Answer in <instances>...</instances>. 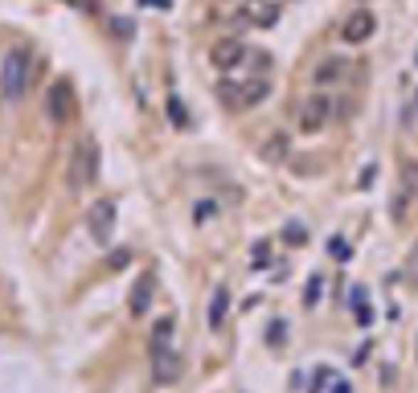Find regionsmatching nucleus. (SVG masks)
Returning a JSON list of instances; mask_svg holds the SVG:
<instances>
[{"instance_id": "nucleus-20", "label": "nucleus", "mask_w": 418, "mask_h": 393, "mask_svg": "<svg viewBox=\"0 0 418 393\" xmlns=\"http://www.w3.org/2000/svg\"><path fill=\"white\" fill-rule=\"evenodd\" d=\"M127 262H132V250H127V246H115V250L107 254V266H111V271H123Z\"/></svg>"}, {"instance_id": "nucleus-9", "label": "nucleus", "mask_w": 418, "mask_h": 393, "mask_svg": "<svg viewBox=\"0 0 418 393\" xmlns=\"http://www.w3.org/2000/svg\"><path fill=\"white\" fill-rule=\"evenodd\" d=\"M152 377L160 385H177L181 381V357L172 352V344H156L152 348Z\"/></svg>"}, {"instance_id": "nucleus-24", "label": "nucleus", "mask_w": 418, "mask_h": 393, "mask_svg": "<svg viewBox=\"0 0 418 393\" xmlns=\"http://www.w3.org/2000/svg\"><path fill=\"white\" fill-rule=\"evenodd\" d=\"M111 29H115L119 37H123V41H127V37L135 33V25H132V21H123V16H115V21H111Z\"/></svg>"}, {"instance_id": "nucleus-2", "label": "nucleus", "mask_w": 418, "mask_h": 393, "mask_svg": "<svg viewBox=\"0 0 418 393\" xmlns=\"http://www.w3.org/2000/svg\"><path fill=\"white\" fill-rule=\"evenodd\" d=\"M99 180V140L95 135H83L74 152H70V189L83 193Z\"/></svg>"}, {"instance_id": "nucleus-8", "label": "nucleus", "mask_w": 418, "mask_h": 393, "mask_svg": "<svg viewBox=\"0 0 418 393\" xmlns=\"http://www.w3.org/2000/svg\"><path fill=\"white\" fill-rule=\"evenodd\" d=\"M373 33H377V16L361 4V9H357L345 25H340V41H349V46H365Z\"/></svg>"}, {"instance_id": "nucleus-14", "label": "nucleus", "mask_w": 418, "mask_h": 393, "mask_svg": "<svg viewBox=\"0 0 418 393\" xmlns=\"http://www.w3.org/2000/svg\"><path fill=\"white\" fill-rule=\"evenodd\" d=\"M226 315H230V291H226V287H214V295H209V328L221 332V328H226Z\"/></svg>"}, {"instance_id": "nucleus-17", "label": "nucleus", "mask_w": 418, "mask_h": 393, "mask_svg": "<svg viewBox=\"0 0 418 393\" xmlns=\"http://www.w3.org/2000/svg\"><path fill=\"white\" fill-rule=\"evenodd\" d=\"M172 328H177V320H172V315L156 320V328H152V348H156V344H172Z\"/></svg>"}, {"instance_id": "nucleus-16", "label": "nucleus", "mask_w": 418, "mask_h": 393, "mask_svg": "<svg viewBox=\"0 0 418 393\" xmlns=\"http://www.w3.org/2000/svg\"><path fill=\"white\" fill-rule=\"evenodd\" d=\"M320 291H324V275H308V287H303V308H316L320 303Z\"/></svg>"}, {"instance_id": "nucleus-5", "label": "nucleus", "mask_w": 418, "mask_h": 393, "mask_svg": "<svg viewBox=\"0 0 418 393\" xmlns=\"http://www.w3.org/2000/svg\"><path fill=\"white\" fill-rule=\"evenodd\" d=\"M418 205V160H402L398 168V189H394V201H390V217L394 221H406L410 209Z\"/></svg>"}, {"instance_id": "nucleus-22", "label": "nucleus", "mask_w": 418, "mask_h": 393, "mask_svg": "<svg viewBox=\"0 0 418 393\" xmlns=\"http://www.w3.org/2000/svg\"><path fill=\"white\" fill-rule=\"evenodd\" d=\"M283 332H287L283 320H271V328H267V344H271V348H279V344H283Z\"/></svg>"}, {"instance_id": "nucleus-21", "label": "nucleus", "mask_w": 418, "mask_h": 393, "mask_svg": "<svg viewBox=\"0 0 418 393\" xmlns=\"http://www.w3.org/2000/svg\"><path fill=\"white\" fill-rule=\"evenodd\" d=\"M402 278H406L410 287H418V246L410 250V258H406V271H402Z\"/></svg>"}, {"instance_id": "nucleus-18", "label": "nucleus", "mask_w": 418, "mask_h": 393, "mask_svg": "<svg viewBox=\"0 0 418 393\" xmlns=\"http://www.w3.org/2000/svg\"><path fill=\"white\" fill-rule=\"evenodd\" d=\"M168 119H172V123H177V127H189V111H184V103L177 95H168Z\"/></svg>"}, {"instance_id": "nucleus-30", "label": "nucleus", "mask_w": 418, "mask_h": 393, "mask_svg": "<svg viewBox=\"0 0 418 393\" xmlns=\"http://www.w3.org/2000/svg\"><path fill=\"white\" fill-rule=\"evenodd\" d=\"M357 4H369V0H357Z\"/></svg>"}, {"instance_id": "nucleus-11", "label": "nucleus", "mask_w": 418, "mask_h": 393, "mask_svg": "<svg viewBox=\"0 0 418 393\" xmlns=\"http://www.w3.org/2000/svg\"><path fill=\"white\" fill-rule=\"evenodd\" d=\"M132 303V315H148V308H152V299H156V275L152 271H140V278H135V287H132V295H127Z\"/></svg>"}, {"instance_id": "nucleus-15", "label": "nucleus", "mask_w": 418, "mask_h": 393, "mask_svg": "<svg viewBox=\"0 0 418 393\" xmlns=\"http://www.w3.org/2000/svg\"><path fill=\"white\" fill-rule=\"evenodd\" d=\"M352 315H357V324L361 328L373 324V308H369V291L365 287H352Z\"/></svg>"}, {"instance_id": "nucleus-31", "label": "nucleus", "mask_w": 418, "mask_h": 393, "mask_svg": "<svg viewBox=\"0 0 418 393\" xmlns=\"http://www.w3.org/2000/svg\"><path fill=\"white\" fill-rule=\"evenodd\" d=\"M414 62H418V49H414Z\"/></svg>"}, {"instance_id": "nucleus-13", "label": "nucleus", "mask_w": 418, "mask_h": 393, "mask_svg": "<svg viewBox=\"0 0 418 393\" xmlns=\"http://www.w3.org/2000/svg\"><path fill=\"white\" fill-rule=\"evenodd\" d=\"M349 70H352V62H345V58H324L312 78H316V86H333V82L349 78Z\"/></svg>"}, {"instance_id": "nucleus-1", "label": "nucleus", "mask_w": 418, "mask_h": 393, "mask_svg": "<svg viewBox=\"0 0 418 393\" xmlns=\"http://www.w3.org/2000/svg\"><path fill=\"white\" fill-rule=\"evenodd\" d=\"M263 98H271V78L251 74V78H221L218 82V103L226 111H251Z\"/></svg>"}, {"instance_id": "nucleus-27", "label": "nucleus", "mask_w": 418, "mask_h": 393, "mask_svg": "<svg viewBox=\"0 0 418 393\" xmlns=\"http://www.w3.org/2000/svg\"><path fill=\"white\" fill-rule=\"evenodd\" d=\"M333 254H336V258H349V246H345L340 238H336V242H333Z\"/></svg>"}, {"instance_id": "nucleus-4", "label": "nucleus", "mask_w": 418, "mask_h": 393, "mask_svg": "<svg viewBox=\"0 0 418 393\" xmlns=\"http://www.w3.org/2000/svg\"><path fill=\"white\" fill-rule=\"evenodd\" d=\"M29 90V49H9L0 66V95L9 103H21Z\"/></svg>"}, {"instance_id": "nucleus-12", "label": "nucleus", "mask_w": 418, "mask_h": 393, "mask_svg": "<svg viewBox=\"0 0 418 393\" xmlns=\"http://www.w3.org/2000/svg\"><path fill=\"white\" fill-rule=\"evenodd\" d=\"M258 156L267 164H287L291 160V135L287 131H271L267 140H263V147H258Z\"/></svg>"}, {"instance_id": "nucleus-19", "label": "nucleus", "mask_w": 418, "mask_h": 393, "mask_svg": "<svg viewBox=\"0 0 418 393\" xmlns=\"http://www.w3.org/2000/svg\"><path fill=\"white\" fill-rule=\"evenodd\" d=\"M283 242L287 246H303V242H308V229H303L300 221H287V226H283Z\"/></svg>"}, {"instance_id": "nucleus-25", "label": "nucleus", "mask_w": 418, "mask_h": 393, "mask_svg": "<svg viewBox=\"0 0 418 393\" xmlns=\"http://www.w3.org/2000/svg\"><path fill=\"white\" fill-rule=\"evenodd\" d=\"M324 381H333V369H316V377H312V393H320Z\"/></svg>"}, {"instance_id": "nucleus-6", "label": "nucleus", "mask_w": 418, "mask_h": 393, "mask_svg": "<svg viewBox=\"0 0 418 393\" xmlns=\"http://www.w3.org/2000/svg\"><path fill=\"white\" fill-rule=\"evenodd\" d=\"M209 62H214V70H238V66L251 62V49H246V41L242 37H221V41H214V49H209Z\"/></svg>"}, {"instance_id": "nucleus-32", "label": "nucleus", "mask_w": 418, "mask_h": 393, "mask_svg": "<svg viewBox=\"0 0 418 393\" xmlns=\"http://www.w3.org/2000/svg\"><path fill=\"white\" fill-rule=\"evenodd\" d=\"M414 352H418V344H414Z\"/></svg>"}, {"instance_id": "nucleus-29", "label": "nucleus", "mask_w": 418, "mask_h": 393, "mask_svg": "<svg viewBox=\"0 0 418 393\" xmlns=\"http://www.w3.org/2000/svg\"><path fill=\"white\" fill-rule=\"evenodd\" d=\"M148 9H168V0H144Z\"/></svg>"}, {"instance_id": "nucleus-23", "label": "nucleus", "mask_w": 418, "mask_h": 393, "mask_svg": "<svg viewBox=\"0 0 418 393\" xmlns=\"http://www.w3.org/2000/svg\"><path fill=\"white\" fill-rule=\"evenodd\" d=\"M271 266V246L263 242V246H254V271H267Z\"/></svg>"}, {"instance_id": "nucleus-10", "label": "nucleus", "mask_w": 418, "mask_h": 393, "mask_svg": "<svg viewBox=\"0 0 418 393\" xmlns=\"http://www.w3.org/2000/svg\"><path fill=\"white\" fill-rule=\"evenodd\" d=\"M46 115H50V123H70V115H74V90H70V82H53L50 90H46Z\"/></svg>"}, {"instance_id": "nucleus-28", "label": "nucleus", "mask_w": 418, "mask_h": 393, "mask_svg": "<svg viewBox=\"0 0 418 393\" xmlns=\"http://www.w3.org/2000/svg\"><path fill=\"white\" fill-rule=\"evenodd\" d=\"M333 393H352V385H349V381H336V385H333Z\"/></svg>"}, {"instance_id": "nucleus-7", "label": "nucleus", "mask_w": 418, "mask_h": 393, "mask_svg": "<svg viewBox=\"0 0 418 393\" xmlns=\"http://www.w3.org/2000/svg\"><path fill=\"white\" fill-rule=\"evenodd\" d=\"M86 229H90V238H95L99 246L111 242V234H115V201H111V197H103V201L90 205V213H86Z\"/></svg>"}, {"instance_id": "nucleus-26", "label": "nucleus", "mask_w": 418, "mask_h": 393, "mask_svg": "<svg viewBox=\"0 0 418 393\" xmlns=\"http://www.w3.org/2000/svg\"><path fill=\"white\" fill-rule=\"evenodd\" d=\"M214 209H218L214 201H201V205H197V213H193V217H197V221H205V217H214Z\"/></svg>"}, {"instance_id": "nucleus-3", "label": "nucleus", "mask_w": 418, "mask_h": 393, "mask_svg": "<svg viewBox=\"0 0 418 393\" xmlns=\"http://www.w3.org/2000/svg\"><path fill=\"white\" fill-rule=\"evenodd\" d=\"M336 119V98L324 90V95H308L296 107V131L300 135H320V131L328 127Z\"/></svg>"}]
</instances>
